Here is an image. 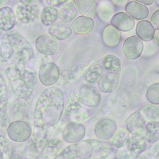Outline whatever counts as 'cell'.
<instances>
[{
    "instance_id": "cell-1",
    "label": "cell",
    "mask_w": 159,
    "mask_h": 159,
    "mask_svg": "<svg viewBox=\"0 0 159 159\" xmlns=\"http://www.w3.org/2000/svg\"><path fill=\"white\" fill-rule=\"evenodd\" d=\"M34 56L28 41L16 31L4 34L0 45V57L8 80L27 69L26 65Z\"/></svg>"
},
{
    "instance_id": "cell-2",
    "label": "cell",
    "mask_w": 159,
    "mask_h": 159,
    "mask_svg": "<svg viewBox=\"0 0 159 159\" xmlns=\"http://www.w3.org/2000/svg\"><path fill=\"white\" fill-rule=\"evenodd\" d=\"M64 109L62 91L57 87H50L42 92L34 111V125L36 133H47L61 118Z\"/></svg>"
},
{
    "instance_id": "cell-3",
    "label": "cell",
    "mask_w": 159,
    "mask_h": 159,
    "mask_svg": "<svg viewBox=\"0 0 159 159\" xmlns=\"http://www.w3.org/2000/svg\"><path fill=\"white\" fill-rule=\"evenodd\" d=\"M113 151L109 142L89 139L72 144L53 159H105Z\"/></svg>"
},
{
    "instance_id": "cell-4",
    "label": "cell",
    "mask_w": 159,
    "mask_h": 159,
    "mask_svg": "<svg viewBox=\"0 0 159 159\" xmlns=\"http://www.w3.org/2000/svg\"><path fill=\"white\" fill-rule=\"evenodd\" d=\"M37 83V73L26 69L9 84L12 92L18 99L26 100L31 97Z\"/></svg>"
},
{
    "instance_id": "cell-5",
    "label": "cell",
    "mask_w": 159,
    "mask_h": 159,
    "mask_svg": "<svg viewBox=\"0 0 159 159\" xmlns=\"http://www.w3.org/2000/svg\"><path fill=\"white\" fill-rule=\"evenodd\" d=\"M147 148V142L143 134L134 135L126 146L118 149L116 159H134Z\"/></svg>"
},
{
    "instance_id": "cell-6",
    "label": "cell",
    "mask_w": 159,
    "mask_h": 159,
    "mask_svg": "<svg viewBox=\"0 0 159 159\" xmlns=\"http://www.w3.org/2000/svg\"><path fill=\"white\" fill-rule=\"evenodd\" d=\"M7 133L12 141L17 143H23L30 138L32 130L29 124L26 121L16 120L8 126Z\"/></svg>"
},
{
    "instance_id": "cell-7",
    "label": "cell",
    "mask_w": 159,
    "mask_h": 159,
    "mask_svg": "<svg viewBox=\"0 0 159 159\" xmlns=\"http://www.w3.org/2000/svg\"><path fill=\"white\" fill-rule=\"evenodd\" d=\"M19 2L15 11L16 17L21 23L28 24L33 22L39 13V8L36 1H20Z\"/></svg>"
},
{
    "instance_id": "cell-8",
    "label": "cell",
    "mask_w": 159,
    "mask_h": 159,
    "mask_svg": "<svg viewBox=\"0 0 159 159\" xmlns=\"http://www.w3.org/2000/svg\"><path fill=\"white\" fill-rule=\"evenodd\" d=\"M36 48L42 54L52 55L59 49V42L51 35L43 34L37 37L35 43Z\"/></svg>"
},
{
    "instance_id": "cell-9",
    "label": "cell",
    "mask_w": 159,
    "mask_h": 159,
    "mask_svg": "<svg viewBox=\"0 0 159 159\" xmlns=\"http://www.w3.org/2000/svg\"><path fill=\"white\" fill-rule=\"evenodd\" d=\"M143 43L137 36L128 37L122 45V52L126 58L134 60L141 56L143 50Z\"/></svg>"
},
{
    "instance_id": "cell-10",
    "label": "cell",
    "mask_w": 159,
    "mask_h": 159,
    "mask_svg": "<svg viewBox=\"0 0 159 159\" xmlns=\"http://www.w3.org/2000/svg\"><path fill=\"white\" fill-rule=\"evenodd\" d=\"M8 101L7 84L0 72V130L5 129L8 125Z\"/></svg>"
},
{
    "instance_id": "cell-11",
    "label": "cell",
    "mask_w": 159,
    "mask_h": 159,
    "mask_svg": "<svg viewBox=\"0 0 159 159\" xmlns=\"http://www.w3.org/2000/svg\"><path fill=\"white\" fill-rule=\"evenodd\" d=\"M38 76L43 84L47 86L52 85L59 78V69L54 63H44L40 67Z\"/></svg>"
},
{
    "instance_id": "cell-12",
    "label": "cell",
    "mask_w": 159,
    "mask_h": 159,
    "mask_svg": "<svg viewBox=\"0 0 159 159\" xmlns=\"http://www.w3.org/2000/svg\"><path fill=\"white\" fill-rule=\"evenodd\" d=\"M79 96L83 103L87 107H96L101 101V94L93 86L83 85L80 90Z\"/></svg>"
},
{
    "instance_id": "cell-13",
    "label": "cell",
    "mask_w": 159,
    "mask_h": 159,
    "mask_svg": "<svg viewBox=\"0 0 159 159\" xmlns=\"http://www.w3.org/2000/svg\"><path fill=\"white\" fill-rule=\"evenodd\" d=\"M116 130V124L115 121L105 119L97 122L94 128V133L98 139L103 141L111 139Z\"/></svg>"
},
{
    "instance_id": "cell-14",
    "label": "cell",
    "mask_w": 159,
    "mask_h": 159,
    "mask_svg": "<svg viewBox=\"0 0 159 159\" xmlns=\"http://www.w3.org/2000/svg\"><path fill=\"white\" fill-rule=\"evenodd\" d=\"M126 129L131 135L143 134L146 121L139 111L129 115L125 121Z\"/></svg>"
},
{
    "instance_id": "cell-15",
    "label": "cell",
    "mask_w": 159,
    "mask_h": 159,
    "mask_svg": "<svg viewBox=\"0 0 159 159\" xmlns=\"http://www.w3.org/2000/svg\"><path fill=\"white\" fill-rule=\"evenodd\" d=\"M119 80L120 72L109 71L101 77L98 81V88L102 93H111L116 89Z\"/></svg>"
},
{
    "instance_id": "cell-16",
    "label": "cell",
    "mask_w": 159,
    "mask_h": 159,
    "mask_svg": "<svg viewBox=\"0 0 159 159\" xmlns=\"http://www.w3.org/2000/svg\"><path fill=\"white\" fill-rule=\"evenodd\" d=\"M85 129L83 125L78 123H73L68 125L63 133V139L68 143H78L84 137Z\"/></svg>"
},
{
    "instance_id": "cell-17",
    "label": "cell",
    "mask_w": 159,
    "mask_h": 159,
    "mask_svg": "<svg viewBox=\"0 0 159 159\" xmlns=\"http://www.w3.org/2000/svg\"><path fill=\"white\" fill-rule=\"evenodd\" d=\"M111 24L119 31L129 32L131 31L134 27L135 21L127 13L118 12L111 18Z\"/></svg>"
},
{
    "instance_id": "cell-18",
    "label": "cell",
    "mask_w": 159,
    "mask_h": 159,
    "mask_svg": "<svg viewBox=\"0 0 159 159\" xmlns=\"http://www.w3.org/2000/svg\"><path fill=\"white\" fill-rule=\"evenodd\" d=\"M16 16L15 11L10 7L0 8V29L5 32L11 30L16 25Z\"/></svg>"
},
{
    "instance_id": "cell-19",
    "label": "cell",
    "mask_w": 159,
    "mask_h": 159,
    "mask_svg": "<svg viewBox=\"0 0 159 159\" xmlns=\"http://www.w3.org/2000/svg\"><path fill=\"white\" fill-rule=\"evenodd\" d=\"M125 9L132 18L137 20H143L147 18L149 16L148 8L138 2H129L126 5Z\"/></svg>"
},
{
    "instance_id": "cell-20",
    "label": "cell",
    "mask_w": 159,
    "mask_h": 159,
    "mask_svg": "<svg viewBox=\"0 0 159 159\" xmlns=\"http://www.w3.org/2000/svg\"><path fill=\"white\" fill-rule=\"evenodd\" d=\"M71 26L75 34H85L93 30L94 26V22L90 17L80 16L73 21Z\"/></svg>"
},
{
    "instance_id": "cell-21",
    "label": "cell",
    "mask_w": 159,
    "mask_h": 159,
    "mask_svg": "<svg viewBox=\"0 0 159 159\" xmlns=\"http://www.w3.org/2000/svg\"><path fill=\"white\" fill-rule=\"evenodd\" d=\"M102 37V42L106 46L114 47L117 46L119 43L121 34L120 32L113 26L108 25L103 29Z\"/></svg>"
},
{
    "instance_id": "cell-22",
    "label": "cell",
    "mask_w": 159,
    "mask_h": 159,
    "mask_svg": "<svg viewBox=\"0 0 159 159\" xmlns=\"http://www.w3.org/2000/svg\"><path fill=\"white\" fill-rule=\"evenodd\" d=\"M48 31L49 34L61 41L69 38L72 34L71 26L62 21H57L52 25Z\"/></svg>"
},
{
    "instance_id": "cell-23",
    "label": "cell",
    "mask_w": 159,
    "mask_h": 159,
    "mask_svg": "<svg viewBox=\"0 0 159 159\" xmlns=\"http://www.w3.org/2000/svg\"><path fill=\"white\" fill-rule=\"evenodd\" d=\"M155 33V29L149 20H141L137 25L136 34L142 41L146 42L152 41Z\"/></svg>"
},
{
    "instance_id": "cell-24",
    "label": "cell",
    "mask_w": 159,
    "mask_h": 159,
    "mask_svg": "<svg viewBox=\"0 0 159 159\" xmlns=\"http://www.w3.org/2000/svg\"><path fill=\"white\" fill-rule=\"evenodd\" d=\"M78 9L77 5L74 1L65 2L58 11L59 17L62 22L70 23L77 16Z\"/></svg>"
},
{
    "instance_id": "cell-25",
    "label": "cell",
    "mask_w": 159,
    "mask_h": 159,
    "mask_svg": "<svg viewBox=\"0 0 159 159\" xmlns=\"http://www.w3.org/2000/svg\"><path fill=\"white\" fill-rule=\"evenodd\" d=\"M132 135L127 130L120 128L116 130L110 139V143L113 147L119 149L126 146Z\"/></svg>"
},
{
    "instance_id": "cell-26",
    "label": "cell",
    "mask_w": 159,
    "mask_h": 159,
    "mask_svg": "<svg viewBox=\"0 0 159 159\" xmlns=\"http://www.w3.org/2000/svg\"><path fill=\"white\" fill-rule=\"evenodd\" d=\"M63 143L60 139L52 138L48 141L44 149V154L47 159H53L62 151Z\"/></svg>"
},
{
    "instance_id": "cell-27",
    "label": "cell",
    "mask_w": 159,
    "mask_h": 159,
    "mask_svg": "<svg viewBox=\"0 0 159 159\" xmlns=\"http://www.w3.org/2000/svg\"><path fill=\"white\" fill-rule=\"evenodd\" d=\"M82 100L79 94L74 93L71 94L67 101L64 107V112L67 115H71L77 113L82 108Z\"/></svg>"
},
{
    "instance_id": "cell-28",
    "label": "cell",
    "mask_w": 159,
    "mask_h": 159,
    "mask_svg": "<svg viewBox=\"0 0 159 159\" xmlns=\"http://www.w3.org/2000/svg\"><path fill=\"white\" fill-rule=\"evenodd\" d=\"M145 121L159 122V106L154 104L144 105L139 110Z\"/></svg>"
},
{
    "instance_id": "cell-29",
    "label": "cell",
    "mask_w": 159,
    "mask_h": 159,
    "mask_svg": "<svg viewBox=\"0 0 159 159\" xmlns=\"http://www.w3.org/2000/svg\"><path fill=\"white\" fill-rule=\"evenodd\" d=\"M144 136L147 143L153 144L159 140V122H149L145 126Z\"/></svg>"
},
{
    "instance_id": "cell-30",
    "label": "cell",
    "mask_w": 159,
    "mask_h": 159,
    "mask_svg": "<svg viewBox=\"0 0 159 159\" xmlns=\"http://www.w3.org/2000/svg\"><path fill=\"white\" fill-rule=\"evenodd\" d=\"M103 67L100 62H95L87 70L84 75V79L87 82L93 84L102 75Z\"/></svg>"
},
{
    "instance_id": "cell-31",
    "label": "cell",
    "mask_w": 159,
    "mask_h": 159,
    "mask_svg": "<svg viewBox=\"0 0 159 159\" xmlns=\"http://www.w3.org/2000/svg\"><path fill=\"white\" fill-rule=\"evenodd\" d=\"M59 17L58 11L53 6H49L43 10L41 21L44 25L48 26L53 25Z\"/></svg>"
},
{
    "instance_id": "cell-32",
    "label": "cell",
    "mask_w": 159,
    "mask_h": 159,
    "mask_svg": "<svg viewBox=\"0 0 159 159\" xmlns=\"http://www.w3.org/2000/svg\"><path fill=\"white\" fill-rule=\"evenodd\" d=\"M77 8L80 12L85 16H93L97 11V4L94 1H78Z\"/></svg>"
},
{
    "instance_id": "cell-33",
    "label": "cell",
    "mask_w": 159,
    "mask_h": 159,
    "mask_svg": "<svg viewBox=\"0 0 159 159\" xmlns=\"http://www.w3.org/2000/svg\"><path fill=\"white\" fill-rule=\"evenodd\" d=\"M102 65L103 67L110 72H120L121 68L120 60L113 55H108L103 57Z\"/></svg>"
},
{
    "instance_id": "cell-34",
    "label": "cell",
    "mask_w": 159,
    "mask_h": 159,
    "mask_svg": "<svg viewBox=\"0 0 159 159\" xmlns=\"http://www.w3.org/2000/svg\"><path fill=\"white\" fill-rule=\"evenodd\" d=\"M147 100L150 103L154 105L159 104V83L152 85L146 93Z\"/></svg>"
},
{
    "instance_id": "cell-35",
    "label": "cell",
    "mask_w": 159,
    "mask_h": 159,
    "mask_svg": "<svg viewBox=\"0 0 159 159\" xmlns=\"http://www.w3.org/2000/svg\"><path fill=\"white\" fill-rule=\"evenodd\" d=\"M0 152L6 159H9L12 153V148L9 140L4 136L0 135Z\"/></svg>"
},
{
    "instance_id": "cell-36",
    "label": "cell",
    "mask_w": 159,
    "mask_h": 159,
    "mask_svg": "<svg viewBox=\"0 0 159 159\" xmlns=\"http://www.w3.org/2000/svg\"><path fill=\"white\" fill-rule=\"evenodd\" d=\"M151 21L155 30H159V9L153 12L151 16Z\"/></svg>"
},
{
    "instance_id": "cell-37",
    "label": "cell",
    "mask_w": 159,
    "mask_h": 159,
    "mask_svg": "<svg viewBox=\"0 0 159 159\" xmlns=\"http://www.w3.org/2000/svg\"><path fill=\"white\" fill-rule=\"evenodd\" d=\"M47 3L50 6H58L61 4H64L65 2H66V1H58V0H53V1H51V0H49V1H47Z\"/></svg>"
},
{
    "instance_id": "cell-38",
    "label": "cell",
    "mask_w": 159,
    "mask_h": 159,
    "mask_svg": "<svg viewBox=\"0 0 159 159\" xmlns=\"http://www.w3.org/2000/svg\"><path fill=\"white\" fill-rule=\"evenodd\" d=\"M9 159H31L30 158H26V157L21 156L19 153L17 152L13 151L11 153V156Z\"/></svg>"
},
{
    "instance_id": "cell-39",
    "label": "cell",
    "mask_w": 159,
    "mask_h": 159,
    "mask_svg": "<svg viewBox=\"0 0 159 159\" xmlns=\"http://www.w3.org/2000/svg\"><path fill=\"white\" fill-rule=\"evenodd\" d=\"M137 2H141V3L145 4V5H150L153 4L154 1L153 0H150V1H149V0H144V1L141 0V1H137Z\"/></svg>"
},
{
    "instance_id": "cell-40",
    "label": "cell",
    "mask_w": 159,
    "mask_h": 159,
    "mask_svg": "<svg viewBox=\"0 0 159 159\" xmlns=\"http://www.w3.org/2000/svg\"><path fill=\"white\" fill-rule=\"evenodd\" d=\"M153 39H154V41L156 42V43L159 45V30L155 31Z\"/></svg>"
},
{
    "instance_id": "cell-41",
    "label": "cell",
    "mask_w": 159,
    "mask_h": 159,
    "mask_svg": "<svg viewBox=\"0 0 159 159\" xmlns=\"http://www.w3.org/2000/svg\"><path fill=\"white\" fill-rule=\"evenodd\" d=\"M9 1H0V7H4L7 3H8Z\"/></svg>"
},
{
    "instance_id": "cell-42",
    "label": "cell",
    "mask_w": 159,
    "mask_h": 159,
    "mask_svg": "<svg viewBox=\"0 0 159 159\" xmlns=\"http://www.w3.org/2000/svg\"><path fill=\"white\" fill-rule=\"evenodd\" d=\"M4 155H3V153L1 152H0V159H4Z\"/></svg>"
},
{
    "instance_id": "cell-43",
    "label": "cell",
    "mask_w": 159,
    "mask_h": 159,
    "mask_svg": "<svg viewBox=\"0 0 159 159\" xmlns=\"http://www.w3.org/2000/svg\"><path fill=\"white\" fill-rule=\"evenodd\" d=\"M155 4L157 7H159V0H156V1H155Z\"/></svg>"
},
{
    "instance_id": "cell-44",
    "label": "cell",
    "mask_w": 159,
    "mask_h": 159,
    "mask_svg": "<svg viewBox=\"0 0 159 159\" xmlns=\"http://www.w3.org/2000/svg\"><path fill=\"white\" fill-rule=\"evenodd\" d=\"M156 159H159V156H158V157H156Z\"/></svg>"
}]
</instances>
